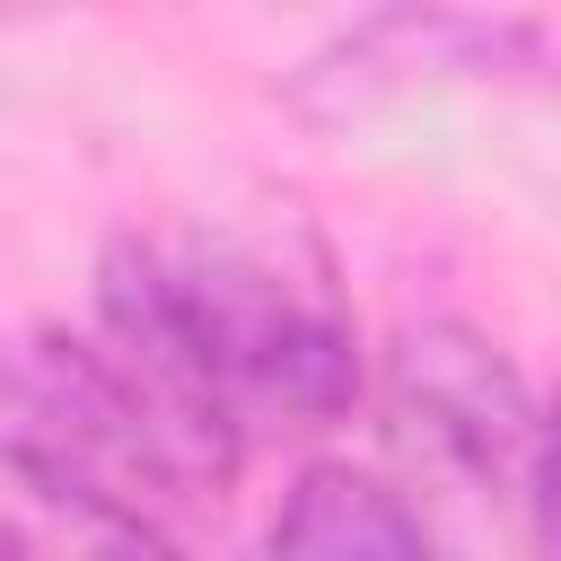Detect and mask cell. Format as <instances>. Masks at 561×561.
Here are the masks:
<instances>
[{
	"label": "cell",
	"instance_id": "1",
	"mask_svg": "<svg viewBox=\"0 0 561 561\" xmlns=\"http://www.w3.org/2000/svg\"><path fill=\"white\" fill-rule=\"evenodd\" d=\"M114 368L228 482L254 438H298L351 412L359 342L324 237L289 202L123 228L96 263Z\"/></svg>",
	"mask_w": 561,
	"mask_h": 561
},
{
	"label": "cell",
	"instance_id": "2",
	"mask_svg": "<svg viewBox=\"0 0 561 561\" xmlns=\"http://www.w3.org/2000/svg\"><path fill=\"white\" fill-rule=\"evenodd\" d=\"M0 473L26 500H88L140 517H158V500L219 491V473L114 368V351L61 324H26L0 342Z\"/></svg>",
	"mask_w": 561,
	"mask_h": 561
},
{
	"label": "cell",
	"instance_id": "3",
	"mask_svg": "<svg viewBox=\"0 0 561 561\" xmlns=\"http://www.w3.org/2000/svg\"><path fill=\"white\" fill-rule=\"evenodd\" d=\"M394 430L403 447L473 482H500L535 456V412H526L517 368L465 324H412L394 342Z\"/></svg>",
	"mask_w": 561,
	"mask_h": 561
},
{
	"label": "cell",
	"instance_id": "4",
	"mask_svg": "<svg viewBox=\"0 0 561 561\" xmlns=\"http://www.w3.org/2000/svg\"><path fill=\"white\" fill-rule=\"evenodd\" d=\"M263 561H447L403 491H386L359 465H307L263 535Z\"/></svg>",
	"mask_w": 561,
	"mask_h": 561
},
{
	"label": "cell",
	"instance_id": "5",
	"mask_svg": "<svg viewBox=\"0 0 561 561\" xmlns=\"http://www.w3.org/2000/svg\"><path fill=\"white\" fill-rule=\"evenodd\" d=\"M543 53V26L526 18H447V9H394V18H368L351 26L324 61H307L316 79H342L351 105L394 79V70H535ZM307 79V88H316Z\"/></svg>",
	"mask_w": 561,
	"mask_h": 561
},
{
	"label": "cell",
	"instance_id": "6",
	"mask_svg": "<svg viewBox=\"0 0 561 561\" xmlns=\"http://www.w3.org/2000/svg\"><path fill=\"white\" fill-rule=\"evenodd\" d=\"M18 561H184L158 517L140 508H88V500H26Z\"/></svg>",
	"mask_w": 561,
	"mask_h": 561
},
{
	"label": "cell",
	"instance_id": "7",
	"mask_svg": "<svg viewBox=\"0 0 561 561\" xmlns=\"http://www.w3.org/2000/svg\"><path fill=\"white\" fill-rule=\"evenodd\" d=\"M526 500H535L543 552L561 561V394H552V412L535 421V456H526Z\"/></svg>",
	"mask_w": 561,
	"mask_h": 561
},
{
	"label": "cell",
	"instance_id": "8",
	"mask_svg": "<svg viewBox=\"0 0 561 561\" xmlns=\"http://www.w3.org/2000/svg\"><path fill=\"white\" fill-rule=\"evenodd\" d=\"M0 561H18V526L9 517H0Z\"/></svg>",
	"mask_w": 561,
	"mask_h": 561
}]
</instances>
